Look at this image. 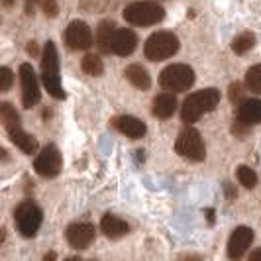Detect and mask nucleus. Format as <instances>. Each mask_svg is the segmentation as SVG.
<instances>
[{
  "label": "nucleus",
  "mask_w": 261,
  "mask_h": 261,
  "mask_svg": "<svg viewBox=\"0 0 261 261\" xmlns=\"http://www.w3.org/2000/svg\"><path fill=\"white\" fill-rule=\"evenodd\" d=\"M220 102V91L218 89H204V91L193 92L185 98L181 108V118L187 124H193L200 116L212 112Z\"/></svg>",
  "instance_id": "nucleus-1"
},
{
  "label": "nucleus",
  "mask_w": 261,
  "mask_h": 261,
  "mask_svg": "<svg viewBox=\"0 0 261 261\" xmlns=\"http://www.w3.org/2000/svg\"><path fill=\"white\" fill-rule=\"evenodd\" d=\"M41 79L47 92L53 98L61 100L65 98V92L61 87V77H59V55H57V47L53 41H47L43 47V55H41Z\"/></svg>",
  "instance_id": "nucleus-2"
},
{
  "label": "nucleus",
  "mask_w": 261,
  "mask_h": 261,
  "mask_svg": "<svg viewBox=\"0 0 261 261\" xmlns=\"http://www.w3.org/2000/svg\"><path fill=\"white\" fill-rule=\"evenodd\" d=\"M124 20L132 26H153L159 24L165 18V10L153 2V0H142V2H132L124 8Z\"/></svg>",
  "instance_id": "nucleus-3"
},
{
  "label": "nucleus",
  "mask_w": 261,
  "mask_h": 261,
  "mask_svg": "<svg viewBox=\"0 0 261 261\" xmlns=\"http://www.w3.org/2000/svg\"><path fill=\"white\" fill-rule=\"evenodd\" d=\"M179 51V38L173 32H155L144 45V55L149 61H165Z\"/></svg>",
  "instance_id": "nucleus-4"
},
{
  "label": "nucleus",
  "mask_w": 261,
  "mask_h": 261,
  "mask_svg": "<svg viewBox=\"0 0 261 261\" xmlns=\"http://www.w3.org/2000/svg\"><path fill=\"white\" fill-rule=\"evenodd\" d=\"M159 85L169 92H185L195 85V71L185 63H173L159 75Z\"/></svg>",
  "instance_id": "nucleus-5"
},
{
  "label": "nucleus",
  "mask_w": 261,
  "mask_h": 261,
  "mask_svg": "<svg viewBox=\"0 0 261 261\" xmlns=\"http://www.w3.org/2000/svg\"><path fill=\"white\" fill-rule=\"evenodd\" d=\"M175 151L181 157L189 159V161H204L206 157V147H204V142L200 138V134L195 130V128H187L179 134L177 142H175Z\"/></svg>",
  "instance_id": "nucleus-6"
},
{
  "label": "nucleus",
  "mask_w": 261,
  "mask_h": 261,
  "mask_svg": "<svg viewBox=\"0 0 261 261\" xmlns=\"http://www.w3.org/2000/svg\"><path fill=\"white\" fill-rule=\"evenodd\" d=\"M14 220L18 224V230L24 238H34L38 234L41 220H43V214L39 206H36L34 202L24 200L22 204H18V208L14 210Z\"/></svg>",
  "instance_id": "nucleus-7"
},
{
  "label": "nucleus",
  "mask_w": 261,
  "mask_h": 261,
  "mask_svg": "<svg viewBox=\"0 0 261 261\" xmlns=\"http://www.w3.org/2000/svg\"><path fill=\"white\" fill-rule=\"evenodd\" d=\"M61 165H63V159H61V153L55 145H45L41 151L38 153L36 161H34V169L38 175L41 177H57L59 171H61Z\"/></svg>",
  "instance_id": "nucleus-8"
},
{
  "label": "nucleus",
  "mask_w": 261,
  "mask_h": 261,
  "mask_svg": "<svg viewBox=\"0 0 261 261\" xmlns=\"http://www.w3.org/2000/svg\"><path fill=\"white\" fill-rule=\"evenodd\" d=\"M65 43L71 47V49H89L92 43H94V36H92V30L87 22L83 20H75L71 22L65 30Z\"/></svg>",
  "instance_id": "nucleus-9"
},
{
  "label": "nucleus",
  "mask_w": 261,
  "mask_h": 261,
  "mask_svg": "<svg viewBox=\"0 0 261 261\" xmlns=\"http://www.w3.org/2000/svg\"><path fill=\"white\" fill-rule=\"evenodd\" d=\"M20 81H22V102L26 108H32L39 102L41 92H39L38 77L34 73V67L30 63H22L20 65Z\"/></svg>",
  "instance_id": "nucleus-10"
},
{
  "label": "nucleus",
  "mask_w": 261,
  "mask_h": 261,
  "mask_svg": "<svg viewBox=\"0 0 261 261\" xmlns=\"http://www.w3.org/2000/svg\"><path fill=\"white\" fill-rule=\"evenodd\" d=\"M251 242H253V230L251 228H248V226L236 228L230 236V240H228V257H232V259L244 257L248 248L251 246Z\"/></svg>",
  "instance_id": "nucleus-11"
},
{
  "label": "nucleus",
  "mask_w": 261,
  "mask_h": 261,
  "mask_svg": "<svg viewBox=\"0 0 261 261\" xmlns=\"http://www.w3.org/2000/svg\"><path fill=\"white\" fill-rule=\"evenodd\" d=\"M94 226L89 222H77L71 224L67 228V242L75 249H87L94 242Z\"/></svg>",
  "instance_id": "nucleus-12"
},
{
  "label": "nucleus",
  "mask_w": 261,
  "mask_h": 261,
  "mask_svg": "<svg viewBox=\"0 0 261 261\" xmlns=\"http://www.w3.org/2000/svg\"><path fill=\"white\" fill-rule=\"evenodd\" d=\"M138 47V36L136 32H132L128 28H118L114 38H112V53L120 55V57H128L136 51Z\"/></svg>",
  "instance_id": "nucleus-13"
},
{
  "label": "nucleus",
  "mask_w": 261,
  "mask_h": 261,
  "mask_svg": "<svg viewBox=\"0 0 261 261\" xmlns=\"http://www.w3.org/2000/svg\"><path fill=\"white\" fill-rule=\"evenodd\" d=\"M112 124H114V128H116L118 132H122L124 136H128L132 140L144 138L145 132H147L144 122L136 116H118L112 120Z\"/></svg>",
  "instance_id": "nucleus-14"
},
{
  "label": "nucleus",
  "mask_w": 261,
  "mask_h": 261,
  "mask_svg": "<svg viewBox=\"0 0 261 261\" xmlns=\"http://www.w3.org/2000/svg\"><path fill=\"white\" fill-rule=\"evenodd\" d=\"M242 124L253 126L261 122V100L259 98H246L238 105V118Z\"/></svg>",
  "instance_id": "nucleus-15"
},
{
  "label": "nucleus",
  "mask_w": 261,
  "mask_h": 261,
  "mask_svg": "<svg viewBox=\"0 0 261 261\" xmlns=\"http://www.w3.org/2000/svg\"><path fill=\"white\" fill-rule=\"evenodd\" d=\"M175 110H177V98H175L173 92H163V94H157L155 98H153V108H151V112H153V116L159 118V120L171 118L175 114Z\"/></svg>",
  "instance_id": "nucleus-16"
},
{
  "label": "nucleus",
  "mask_w": 261,
  "mask_h": 261,
  "mask_svg": "<svg viewBox=\"0 0 261 261\" xmlns=\"http://www.w3.org/2000/svg\"><path fill=\"white\" fill-rule=\"evenodd\" d=\"M116 22L112 20H102L98 28H96V47L100 49L102 53H112V38L116 34Z\"/></svg>",
  "instance_id": "nucleus-17"
},
{
  "label": "nucleus",
  "mask_w": 261,
  "mask_h": 261,
  "mask_svg": "<svg viewBox=\"0 0 261 261\" xmlns=\"http://www.w3.org/2000/svg\"><path fill=\"white\" fill-rule=\"evenodd\" d=\"M8 136H10V140H12V144L16 145V147H20L26 155H32V153H36L38 151V140L34 138V136H30L28 132L22 130V126L20 128H14V130L6 132Z\"/></svg>",
  "instance_id": "nucleus-18"
},
{
  "label": "nucleus",
  "mask_w": 261,
  "mask_h": 261,
  "mask_svg": "<svg viewBox=\"0 0 261 261\" xmlns=\"http://www.w3.org/2000/svg\"><path fill=\"white\" fill-rule=\"evenodd\" d=\"M100 230H102L108 238L116 240V238H122V236L128 234V232H130V226L124 222V220H120L118 216L105 214L102 220H100Z\"/></svg>",
  "instance_id": "nucleus-19"
},
{
  "label": "nucleus",
  "mask_w": 261,
  "mask_h": 261,
  "mask_svg": "<svg viewBox=\"0 0 261 261\" xmlns=\"http://www.w3.org/2000/svg\"><path fill=\"white\" fill-rule=\"evenodd\" d=\"M124 75H126V79L130 81L136 89H140V91H147V89L151 87V77H149V73L145 71V67H142V65L126 67Z\"/></svg>",
  "instance_id": "nucleus-20"
},
{
  "label": "nucleus",
  "mask_w": 261,
  "mask_h": 261,
  "mask_svg": "<svg viewBox=\"0 0 261 261\" xmlns=\"http://www.w3.org/2000/svg\"><path fill=\"white\" fill-rule=\"evenodd\" d=\"M0 120H2V126H4L6 132L20 128V116H18L16 108L10 102H2L0 105Z\"/></svg>",
  "instance_id": "nucleus-21"
},
{
  "label": "nucleus",
  "mask_w": 261,
  "mask_h": 261,
  "mask_svg": "<svg viewBox=\"0 0 261 261\" xmlns=\"http://www.w3.org/2000/svg\"><path fill=\"white\" fill-rule=\"evenodd\" d=\"M81 67H83V71L87 73V75H91V77H100L102 75V71H105V63H102V59L98 57V55H85V59L81 61Z\"/></svg>",
  "instance_id": "nucleus-22"
},
{
  "label": "nucleus",
  "mask_w": 261,
  "mask_h": 261,
  "mask_svg": "<svg viewBox=\"0 0 261 261\" xmlns=\"http://www.w3.org/2000/svg\"><path fill=\"white\" fill-rule=\"evenodd\" d=\"M253 45H255V36L249 34V32H244V34H240L238 38H234V41H232V51L238 53V55H242V53L249 51Z\"/></svg>",
  "instance_id": "nucleus-23"
},
{
  "label": "nucleus",
  "mask_w": 261,
  "mask_h": 261,
  "mask_svg": "<svg viewBox=\"0 0 261 261\" xmlns=\"http://www.w3.org/2000/svg\"><path fill=\"white\" fill-rule=\"evenodd\" d=\"M246 85H248V89L251 92L261 94V63L248 69V73H246Z\"/></svg>",
  "instance_id": "nucleus-24"
},
{
  "label": "nucleus",
  "mask_w": 261,
  "mask_h": 261,
  "mask_svg": "<svg viewBox=\"0 0 261 261\" xmlns=\"http://www.w3.org/2000/svg\"><path fill=\"white\" fill-rule=\"evenodd\" d=\"M238 181H240V185H244L246 189H253L257 185V175H255L253 169H249L248 165H240L238 167Z\"/></svg>",
  "instance_id": "nucleus-25"
},
{
  "label": "nucleus",
  "mask_w": 261,
  "mask_h": 261,
  "mask_svg": "<svg viewBox=\"0 0 261 261\" xmlns=\"http://www.w3.org/2000/svg\"><path fill=\"white\" fill-rule=\"evenodd\" d=\"M12 81H14V75L12 71L8 69V67H2L0 69V91L6 92L10 87H12Z\"/></svg>",
  "instance_id": "nucleus-26"
},
{
  "label": "nucleus",
  "mask_w": 261,
  "mask_h": 261,
  "mask_svg": "<svg viewBox=\"0 0 261 261\" xmlns=\"http://www.w3.org/2000/svg\"><path fill=\"white\" fill-rule=\"evenodd\" d=\"M39 6L43 8V12L45 16H49V18H55L57 14H59V6H57V0H38Z\"/></svg>",
  "instance_id": "nucleus-27"
},
{
  "label": "nucleus",
  "mask_w": 261,
  "mask_h": 261,
  "mask_svg": "<svg viewBox=\"0 0 261 261\" xmlns=\"http://www.w3.org/2000/svg\"><path fill=\"white\" fill-rule=\"evenodd\" d=\"M230 100L232 102H242V85L240 83H234V85H230Z\"/></svg>",
  "instance_id": "nucleus-28"
},
{
  "label": "nucleus",
  "mask_w": 261,
  "mask_h": 261,
  "mask_svg": "<svg viewBox=\"0 0 261 261\" xmlns=\"http://www.w3.org/2000/svg\"><path fill=\"white\" fill-rule=\"evenodd\" d=\"M28 53H30V55H38V47H36V41H30V45H28Z\"/></svg>",
  "instance_id": "nucleus-29"
},
{
  "label": "nucleus",
  "mask_w": 261,
  "mask_h": 261,
  "mask_svg": "<svg viewBox=\"0 0 261 261\" xmlns=\"http://www.w3.org/2000/svg\"><path fill=\"white\" fill-rule=\"evenodd\" d=\"M253 261H261V248H257L255 251H251V255H249Z\"/></svg>",
  "instance_id": "nucleus-30"
},
{
  "label": "nucleus",
  "mask_w": 261,
  "mask_h": 261,
  "mask_svg": "<svg viewBox=\"0 0 261 261\" xmlns=\"http://www.w3.org/2000/svg\"><path fill=\"white\" fill-rule=\"evenodd\" d=\"M26 2H30V0H26Z\"/></svg>",
  "instance_id": "nucleus-31"
}]
</instances>
